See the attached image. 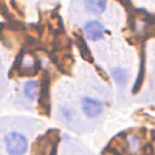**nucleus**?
<instances>
[{
  "label": "nucleus",
  "instance_id": "obj_6",
  "mask_svg": "<svg viewBox=\"0 0 155 155\" xmlns=\"http://www.w3.org/2000/svg\"><path fill=\"white\" fill-rule=\"evenodd\" d=\"M111 75L115 80V82L120 86L125 85L127 82V79H128V73L126 71V69L124 68H115L111 70Z\"/></svg>",
  "mask_w": 155,
  "mask_h": 155
},
{
  "label": "nucleus",
  "instance_id": "obj_7",
  "mask_svg": "<svg viewBox=\"0 0 155 155\" xmlns=\"http://www.w3.org/2000/svg\"><path fill=\"white\" fill-rule=\"evenodd\" d=\"M126 145L131 154H137L140 149V140L136 134H128L126 137Z\"/></svg>",
  "mask_w": 155,
  "mask_h": 155
},
{
  "label": "nucleus",
  "instance_id": "obj_1",
  "mask_svg": "<svg viewBox=\"0 0 155 155\" xmlns=\"http://www.w3.org/2000/svg\"><path fill=\"white\" fill-rule=\"evenodd\" d=\"M5 147L10 155H23L28 149V140L22 133L13 131L5 136Z\"/></svg>",
  "mask_w": 155,
  "mask_h": 155
},
{
  "label": "nucleus",
  "instance_id": "obj_3",
  "mask_svg": "<svg viewBox=\"0 0 155 155\" xmlns=\"http://www.w3.org/2000/svg\"><path fill=\"white\" fill-rule=\"evenodd\" d=\"M84 31H85V35L88 40L96 41V40H99L104 36L105 29L99 21L93 19V21H88L87 23H85Z\"/></svg>",
  "mask_w": 155,
  "mask_h": 155
},
{
  "label": "nucleus",
  "instance_id": "obj_2",
  "mask_svg": "<svg viewBox=\"0 0 155 155\" xmlns=\"http://www.w3.org/2000/svg\"><path fill=\"white\" fill-rule=\"evenodd\" d=\"M81 109L86 116L97 117L103 111V104L98 99H94L91 97H84L81 101Z\"/></svg>",
  "mask_w": 155,
  "mask_h": 155
},
{
  "label": "nucleus",
  "instance_id": "obj_4",
  "mask_svg": "<svg viewBox=\"0 0 155 155\" xmlns=\"http://www.w3.org/2000/svg\"><path fill=\"white\" fill-rule=\"evenodd\" d=\"M85 7L94 15H101L107 7L105 0H85Z\"/></svg>",
  "mask_w": 155,
  "mask_h": 155
},
{
  "label": "nucleus",
  "instance_id": "obj_5",
  "mask_svg": "<svg viewBox=\"0 0 155 155\" xmlns=\"http://www.w3.org/2000/svg\"><path fill=\"white\" fill-rule=\"evenodd\" d=\"M38 82L35 80H28L23 86V92L29 99H34L38 96Z\"/></svg>",
  "mask_w": 155,
  "mask_h": 155
}]
</instances>
